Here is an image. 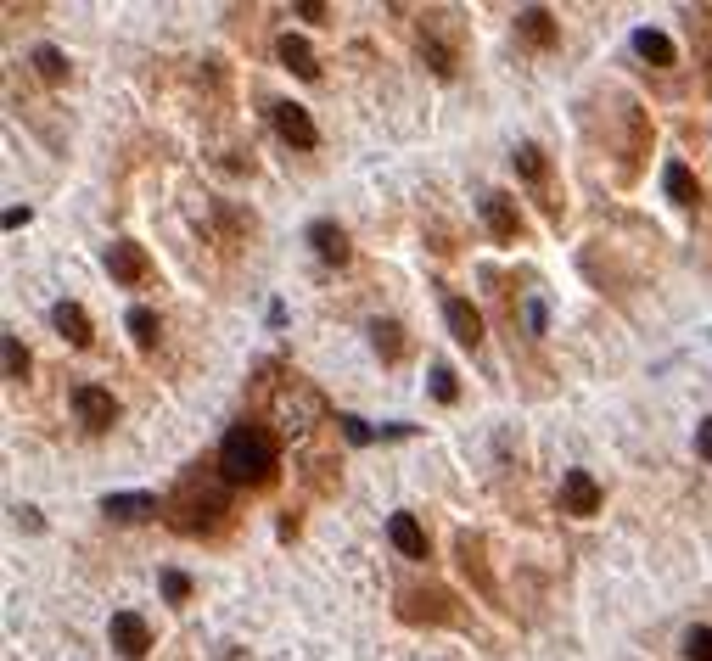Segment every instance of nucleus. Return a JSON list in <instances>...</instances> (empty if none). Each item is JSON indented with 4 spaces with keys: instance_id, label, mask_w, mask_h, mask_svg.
<instances>
[{
    "instance_id": "72a5a7b5",
    "label": "nucleus",
    "mask_w": 712,
    "mask_h": 661,
    "mask_svg": "<svg viewBox=\"0 0 712 661\" xmlns=\"http://www.w3.org/2000/svg\"><path fill=\"white\" fill-rule=\"evenodd\" d=\"M29 219H34L29 208H6V230H23V225H29Z\"/></svg>"
},
{
    "instance_id": "1a4fd4ad",
    "label": "nucleus",
    "mask_w": 712,
    "mask_h": 661,
    "mask_svg": "<svg viewBox=\"0 0 712 661\" xmlns=\"http://www.w3.org/2000/svg\"><path fill=\"white\" fill-rule=\"evenodd\" d=\"M107 639H113V650L124 661H141L146 650H152V628H146V617H135V611H118V617L107 622Z\"/></svg>"
},
{
    "instance_id": "bb28decb",
    "label": "nucleus",
    "mask_w": 712,
    "mask_h": 661,
    "mask_svg": "<svg viewBox=\"0 0 712 661\" xmlns=\"http://www.w3.org/2000/svg\"><path fill=\"white\" fill-rule=\"evenodd\" d=\"M684 656H690V661H712V628H707V622L684 628Z\"/></svg>"
},
{
    "instance_id": "412c9836",
    "label": "nucleus",
    "mask_w": 712,
    "mask_h": 661,
    "mask_svg": "<svg viewBox=\"0 0 712 661\" xmlns=\"http://www.w3.org/2000/svg\"><path fill=\"white\" fill-rule=\"evenodd\" d=\"M371 348L382 353L387 365H399L404 359V325L399 320H371Z\"/></svg>"
},
{
    "instance_id": "6ab92c4d",
    "label": "nucleus",
    "mask_w": 712,
    "mask_h": 661,
    "mask_svg": "<svg viewBox=\"0 0 712 661\" xmlns=\"http://www.w3.org/2000/svg\"><path fill=\"white\" fill-rule=\"evenodd\" d=\"M662 191H668L679 208H696V202H701V180L690 174V163H679V157H673L668 169H662Z\"/></svg>"
},
{
    "instance_id": "5701e85b",
    "label": "nucleus",
    "mask_w": 712,
    "mask_h": 661,
    "mask_svg": "<svg viewBox=\"0 0 712 661\" xmlns=\"http://www.w3.org/2000/svg\"><path fill=\"white\" fill-rule=\"evenodd\" d=\"M511 163H516V174H522L527 185H544V180H550V163H544V152H539V146H516V152H511Z\"/></svg>"
},
{
    "instance_id": "473e14b6",
    "label": "nucleus",
    "mask_w": 712,
    "mask_h": 661,
    "mask_svg": "<svg viewBox=\"0 0 712 661\" xmlns=\"http://www.w3.org/2000/svg\"><path fill=\"white\" fill-rule=\"evenodd\" d=\"M544 320H550V314H544V303H527V331H533V337L544 331Z\"/></svg>"
},
{
    "instance_id": "ddd939ff",
    "label": "nucleus",
    "mask_w": 712,
    "mask_h": 661,
    "mask_svg": "<svg viewBox=\"0 0 712 661\" xmlns=\"http://www.w3.org/2000/svg\"><path fill=\"white\" fill-rule=\"evenodd\" d=\"M309 241H314V258H320V264H348V258H354V247H348V230H342L337 219H314V225H309Z\"/></svg>"
},
{
    "instance_id": "c85d7f7f",
    "label": "nucleus",
    "mask_w": 712,
    "mask_h": 661,
    "mask_svg": "<svg viewBox=\"0 0 712 661\" xmlns=\"http://www.w3.org/2000/svg\"><path fill=\"white\" fill-rule=\"evenodd\" d=\"M163 594H169L174 605H186L191 600V577L186 572H163Z\"/></svg>"
},
{
    "instance_id": "423d86ee",
    "label": "nucleus",
    "mask_w": 712,
    "mask_h": 661,
    "mask_svg": "<svg viewBox=\"0 0 712 661\" xmlns=\"http://www.w3.org/2000/svg\"><path fill=\"white\" fill-rule=\"evenodd\" d=\"M73 415H79L90 432H107V426L118 421V398L107 393V387H96V381H85V387H73Z\"/></svg>"
},
{
    "instance_id": "f8f14e48",
    "label": "nucleus",
    "mask_w": 712,
    "mask_h": 661,
    "mask_svg": "<svg viewBox=\"0 0 712 661\" xmlns=\"http://www.w3.org/2000/svg\"><path fill=\"white\" fill-rule=\"evenodd\" d=\"M561 510H572V516H595L600 510V482L589 471H578V465L561 477Z\"/></svg>"
},
{
    "instance_id": "4468645a",
    "label": "nucleus",
    "mask_w": 712,
    "mask_h": 661,
    "mask_svg": "<svg viewBox=\"0 0 712 661\" xmlns=\"http://www.w3.org/2000/svg\"><path fill=\"white\" fill-rule=\"evenodd\" d=\"M387 538L399 544V555H404V561H427V555H432V544H427V527H421V521H415L410 510H399V516L387 521Z\"/></svg>"
},
{
    "instance_id": "2eb2a0df",
    "label": "nucleus",
    "mask_w": 712,
    "mask_h": 661,
    "mask_svg": "<svg viewBox=\"0 0 712 661\" xmlns=\"http://www.w3.org/2000/svg\"><path fill=\"white\" fill-rule=\"evenodd\" d=\"M101 510H107V521H152L163 505H157V493H107Z\"/></svg>"
},
{
    "instance_id": "7ed1b4c3",
    "label": "nucleus",
    "mask_w": 712,
    "mask_h": 661,
    "mask_svg": "<svg viewBox=\"0 0 712 661\" xmlns=\"http://www.w3.org/2000/svg\"><path fill=\"white\" fill-rule=\"evenodd\" d=\"M270 415H275V426H281L286 437H298L326 415V398L314 393L303 376H281V393L270 398Z\"/></svg>"
},
{
    "instance_id": "9b49d317",
    "label": "nucleus",
    "mask_w": 712,
    "mask_h": 661,
    "mask_svg": "<svg viewBox=\"0 0 712 661\" xmlns=\"http://www.w3.org/2000/svg\"><path fill=\"white\" fill-rule=\"evenodd\" d=\"M443 320L460 348H483V314L471 309V297H443Z\"/></svg>"
},
{
    "instance_id": "2f4dec72",
    "label": "nucleus",
    "mask_w": 712,
    "mask_h": 661,
    "mask_svg": "<svg viewBox=\"0 0 712 661\" xmlns=\"http://www.w3.org/2000/svg\"><path fill=\"white\" fill-rule=\"evenodd\" d=\"M298 17H303V23H326V0H303Z\"/></svg>"
},
{
    "instance_id": "9d476101",
    "label": "nucleus",
    "mask_w": 712,
    "mask_h": 661,
    "mask_svg": "<svg viewBox=\"0 0 712 661\" xmlns=\"http://www.w3.org/2000/svg\"><path fill=\"white\" fill-rule=\"evenodd\" d=\"M455 555H460V572L477 583V594H483V600H499L494 572H488V549H483V538H477V533H460V538H455Z\"/></svg>"
},
{
    "instance_id": "20e7f679",
    "label": "nucleus",
    "mask_w": 712,
    "mask_h": 661,
    "mask_svg": "<svg viewBox=\"0 0 712 661\" xmlns=\"http://www.w3.org/2000/svg\"><path fill=\"white\" fill-rule=\"evenodd\" d=\"M107 275H113V286H146V275H152V258H146L141 241L118 236L113 247H107Z\"/></svg>"
},
{
    "instance_id": "39448f33",
    "label": "nucleus",
    "mask_w": 712,
    "mask_h": 661,
    "mask_svg": "<svg viewBox=\"0 0 712 661\" xmlns=\"http://www.w3.org/2000/svg\"><path fill=\"white\" fill-rule=\"evenodd\" d=\"M270 124H275V135H281L286 146H298V152H314V146H320V129H314V118L303 113L298 101H275Z\"/></svg>"
},
{
    "instance_id": "393cba45",
    "label": "nucleus",
    "mask_w": 712,
    "mask_h": 661,
    "mask_svg": "<svg viewBox=\"0 0 712 661\" xmlns=\"http://www.w3.org/2000/svg\"><path fill=\"white\" fill-rule=\"evenodd\" d=\"M421 57H427V68L438 73V79H449V73H455V51H449L438 34H421Z\"/></svg>"
},
{
    "instance_id": "6e6552de",
    "label": "nucleus",
    "mask_w": 712,
    "mask_h": 661,
    "mask_svg": "<svg viewBox=\"0 0 712 661\" xmlns=\"http://www.w3.org/2000/svg\"><path fill=\"white\" fill-rule=\"evenodd\" d=\"M399 617L404 622H455V600H449V589H404Z\"/></svg>"
},
{
    "instance_id": "aec40b11",
    "label": "nucleus",
    "mask_w": 712,
    "mask_h": 661,
    "mask_svg": "<svg viewBox=\"0 0 712 661\" xmlns=\"http://www.w3.org/2000/svg\"><path fill=\"white\" fill-rule=\"evenodd\" d=\"M634 51H640L651 68H673V62H679V51H673V40L662 29H634Z\"/></svg>"
},
{
    "instance_id": "f03ea898",
    "label": "nucleus",
    "mask_w": 712,
    "mask_h": 661,
    "mask_svg": "<svg viewBox=\"0 0 712 661\" xmlns=\"http://www.w3.org/2000/svg\"><path fill=\"white\" fill-rule=\"evenodd\" d=\"M225 516H230V482H225V477H219V482L186 477V482H180V493H174V505H169V521H174L186 538L214 533Z\"/></svg>"
},
{
    "instance_id": "7c9ffc66",
    "label": "nucleus",
    "mask_w": 712,
    "mask_h": 661,
    "mask_svg": "<svg viewBox=\"0 0 712 661\" xmlns=\"http://www.w3.org/2000/svg\"><path fill=\"white\" fill-rule=\"evenodd\" d=\"M696 454H701V460L712 465V415H707V421L696 426Z\"/></svg>"
},
{
    "instance_id": "c756f323",
    "label": "nucleus",
    "mask_w": 712,
    "mask_h": 661,
    "mask_svg": "<svg viewBox=\"0 0 712 661\" xmlns=\"http://www.w3.org/2000/svg\"><path fill=\"white\" fill-rule=\"evenodd\" d=\"M342 432H348V443H376V426H365L359 415H337Z\"/></svg>"
},
{
    "instance_id": "b1692460",
    "label": "nucleus",
    "mask_w": 712,
    "mask_h": 661,
    "mask_svg": "<svg viewBox=\"0 0 712 661\" xmlns=\"http://www.w3.org/2000/svg\"><path fill=\"white\" fill-rule=\"evenodd\" d=\"M124 325H129V337H135V348H157V331H163V325H157V314L152 309H129L124 314Z\"/></svg>"
},
{
    "instance_id": "f3484780",
    "label": "nucleus",
    "mask_w": 712,
    "mask_h": 661,
    "mask_svg": "<svg viewBox=\"0 0 712 661\" xmlns=\"http://www.w3.org/2000/svg\"><path fill=\"white\" fill-rule=\"evenodd\" d=\"M516 29H522V40H527V45H539V51H550V45L561 40L556 17L544 12V6H522V12H516Z\"/></svg>"
},
{
    "instance_id": "cd10ccee",
    "label": "nucleus",
    "mask_w": 712,
    "mask_h": 661,
    "mask_svg": "<svg viewBox=\"0 0 712 661\" xmlns=\"http://www.w3.org/2000/svg\"><path fill=\"white\" fill-rule=\"evenodd\" d=\"M432 398H438V404H455L460 398V381L449 365H432Z\"/></svg>"
},
{
    "instance_id": "dca6fc26",
    "label": "nucleus",
    "mask_w": 712,
    "mask_h": 661,
    "mask_svg": "<svg viewBox=\"0 0 712 661\" xmlns=\"http://www.w3.org/2000/svg\"><path fill=\"white\" fill-rule=\"evenodd\" d=\"M51 325H57L62 337L73 342V348H90V342H96V331H90V314L79 309V303H73V297H62L57 309H51Z\"/></svg>"
},
{
    "instance_id": "4be33fe9",
    "label": "nucleus",
    "mask_w": 712,
    "mask_h": 661,
    "mask_svg": "<svg viewBox=\"0 0 712 661\" xmlns=\"http://www.w3.org/2000/svg\"><path fill=\"white\" fill-rule=\"evenodd\" d=\"M29 62H34V73H40L45 85H68V57H62L57 45H34Z\"/></svg>"
},
{
    "instance_id": "a211bd4d",
    "label": "nucleus",
    "mask_w": 712,
    "mask_h": 661,
    "mask_svg": "<svg viewBox=\"0 0 712 661\" xmlns=\"http://www.w3.org/2000/svg\"><path fill=\"white\" fill-rule=\"evenodd\" d=\"M275 57H281V68L298 73V79H320V62H314L303 34H281V40H275Z\"/></svg>"
},
{
    "instance_id": "a878e982",
    "label": "nucleus",
    "mask_w": 712,
    "mask_h": 661,
    "mask_svg": "<svg viewBox=\"0 0 712 661\" xmlns=\"http://www.w3.org/2000/svg\"><path fill=\"white\" fill-rule=\"evenodd\" d=\"M0 353H6V381H23V376H29V348H23V337H17V331H6Z\"/></svg>"
},
{
    "instance_id": "0eeeda50",
    "label": "nucleus",
    "mask_w": 712,
    "mask_h": 661,
    "mask_svg": "<svg viewBox=\"0 0 712 661\" xmlns=\"http://www.w3.org/2000/svg\"><path fill=\"white\" fill-rule=\"evenodd\" d=\"M483 225L494 230V241H522V230H527V219H522V208H516L505 191H483Z\"/></svg>"
},
{
    "instance_id": "f257e3e1",
    "label": "nucleus",
    "mask_w": 712,
    "mask_h": 661,
    "mask_svg": "<svg viewBox=\"0 0 712 661\" xmlns=\"http://www.w3.org/2000/svg\"><path fill=\"white\" fill-rule=\"evenodd\" d=\"M275 465H281L275 460V437L258 421L230 426L225 443H219V477H225L230 488H258V482H270Z\"/></svg>"
}]
</instances>
